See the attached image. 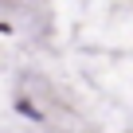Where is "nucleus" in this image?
Instances as JSON below:
<instances>
[{
	"instance_id": "nucleus-1",
	"label": "nucleus",
	"mask_w": 133,
	"mask_h": 133,
	"mask_svg": "<svg viewBox=\"0 0 133 133\" xmlns=\"http://www.w3.org/2000/svg\"><path fill=\"white\" fill-rule=\"evenodd\" d=\"M16 110H20V114H28L31 121H43V114H39V110H35V106L28 102V98H16Z\"/></svg>"
}]
</instances>
